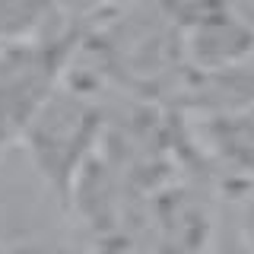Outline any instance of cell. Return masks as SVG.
Instances as JSON below:
<instances>
[{"instance_id": "2", "label": "cell", "mask_w": 254, "mask_h": 254, "mask_svg": "<svg viewBox=\"0 0 254 254\" xmlns=\"http://www.w3.org/2000/svg\"><path fill=\"white\" fill-rule=\"evenodd\" d=\"M99 54L111 76H118L130 89H162L178 79V64L188 58L185 32L162 10V3L149 10H127L99 35Z\"/></svg>"}, {"instance_id": "1", "label": "cell", "mask_w": 254, "mask_h": 254, "mask_svg": "<svg viewBox=\"0 0 254 254\" xmlns=\"http://www.w3.org/2000/svg\"><path fill=\"white\" fill-rule=\"evenodd\" d=\"M102 127L105 115L99 102L83 86H70L61 79V86L45 99V105L22 130L19 140L26 143L35 169L45 175L64 203H70L79 175L92 162Z\"/></svg>"}, {"instance_id": "4", "label": "cell", "mask_w": 254, "mask_h": 254, "mask_svg": "<svg viewBox=\"0 0 254 254\" xmlns=\"http://www.w3.org/2000/svg\"><path fill=\"white\" fill-rule=\"evenodd\" d=\"M54 0H0V42L38 35L42 22L54 13Z\"/></svg>"}, {"instance_id": "3", "label": "cell", "mask_w": 254, "mask_h": 254, "mask_svg": "<svg viewBox=\"0 0 254 254\" xmlns=\"http://www.w3.org/2000/svg\"><path fill=\"white\" fill-rule=\"evenodd\" d=\"M206 127H210L213 149L238 172L254 175V99L245 105L216 111Z\"/></svg>"}]
</instances>
